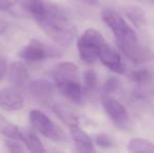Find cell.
I'll return each instance as SVG.
<instances>
[{"mask_svg": "<svg viewBox=\"0 0 154 153\" xmlns=\"http://www.w3.org/2000/svg\"><path fill=\"white\" fill-rule=\"evenodd\" d=\"M24 8L42 31L57 44L65 47L72 44L77 29L62 8L46 0H31Z\"/></svg>", "mask_w": 154, "mask_h": 153, "instance_id": "obj_1", "label": "cell"}, {"mask_svg": "<svg viewBox=\"0 0 154 153\" xmlns=\"http://www.w3.org/2000/svg\"><path fill=\"white\" fill-rule=\"evenodd\" d=\"M101 18L111 29L119 49L133 63H142L147 59V51L140 42L136 33L126 20L114 10L105 8Z\"/></svg>", "mask_w": 154, "mask_h": 153, "instance_id": "obj_2", "label": "cell"}, {"mask_svg": "<svg viewBox=\"0 0 154 153\" xmlns=\"http://www.w3.org/2000/svg\"><path fill=\"white\" fill-rule=\"evenodd\" d=\"M106 40L97 29H88L80 36L77 47L81 60L86 64H93L100 58V53Z\"/></svg>", "mask_w": 154, "mask_h": 153, "instance_id": "obj_3", "label": "cell"}, {"mask_svg": "<svg viewBox=\"0 0 154 153\" xmlns=\"http://www.w3.org/2000/svg\"><path fill=\"white\" fill-rule=\"evenodd\" d=\"M29 118L32 127L37 131H39L43 136L47 137L53 142L67 141V136L64 131L42 111L37 110V109L31 110Z\"/></svg>", "mask_w": 154, "mask_h": 153, "instance_id": "obj_4", "label": "cell"}, {"mask_svg": "<svg viewBox=\"0 0 154 153\" xmlns=\"http://www.w3.org/2000/svg\"><path fill=\"white\" fill-rule=\"evenodd\" d=\"M103 107L109 120L119 129H127L130 126V116L121 102L112 96L103 98Z\"/></svg>", "mask_w": 154, "mask_h": 153, "instance_id": "obj_5", "label": "cell"}, {"mask_svg": "<svg viewBox=\"0 0 154 153\" xmlns=\"http://www.w3.org/2000/svg\"><path fill=\"white\" fill-rule=\"evenodd\" d=\"M18 55L21 59L25 60V61L37 62L47 59V58L58 57V56H60V54L58 50L49 46H46L39 40L32 39L29 41L26 46H24L19 51Z\"/></svg>", "mask_w": 154, "mask_h": 153, "instance_id": "obj_6", "label": "cell"}, {"mask_svg": "<svg viewBox=\"0 0 154 153\" xmlns=\"http://www.w3.org/2000/svg\"><path fill=\"white\" fill-rule=\"evenodd\" d=\"M32 99L43 107H53L55 88L46 80H35L29 86Z\"/></svg>", "mask_w": 154, "mask_h": 153, "instance_id": "obj_7", "label": "cell"}, {"mask_svg": "<svg viewBox=\"0 0 154 153\" xmlns=\"http://www.w3.org/2000/svg\"><path fill=\"white\" fill-rule=\"evenodd\" d=\"M99 59L101 60L102 64H104L111 72L119 75H123L125 72L126 66L121 57V54L112 46H110L107 42L102 47Z\"/></svg>", "mask_w": 154, "mask_h": 153, "instance_id": "obj_8", "label": "cell"}, {"mask_svg": "<svg viewBox=\"0 0 154 153\" xmlns=\"http://www.w3.org/2000/svg\"><path fill=\"white\" fill-rule=\"evenodd\" d=\"M24 98L19 87H6L0 90V108L6 111H16L23 108Z\"/></svg>", "mask_w": 154, "mask_h": 153, "instance_id": "obj_9", "label": "cell"}, {"mask_svg": "<svg viewBox=\"0 0 154 153\" xmlns=\"http://www.w3.org/2000/svg\"><path fill=\"white\" fill-rule=\"evenodd\" d=\"M131 79L137 86V93L146 96L152 91L154 86V74L149 68H140L132 72Z\"/></svg>", "mask_w": 154, "mask_h": 153, "instance_id": "obj_10", "label": "cell"}, {"mask_svg": "<svg viewBox=\"0 0 154 153\" xmlns=\"http://www.w3.org/2000/svg\"><path fill=\"white\" fill-rule=\"evenodd\" d=\"M53 78L57 86L69 81L79 80V68L72 62H62L55 67Z\"/></svg>", "mask_w": 154, "mask_h": 153, "instance_id": "obj_11", "label": "cell"}, {"mask_svg": "<svg viewBox=\"0 0 154 153\" xmlns=\"http://www.w3.org/2000/svg\"><path fill=\"white\" fill-rule=\"evenodd\" d=\"M70 135L75 143V149L79 152H94V143L91 137L79 126L71 127Z\"/></svg>", "mask_w": 154, "mask_h": 153, "instance_id": "obj_12", "label": "cell"}, {"mask_svg": "<svg viewBox=\"0 0 154 153\" xmlns=\"http://www.w3.org/2000/svg\"><path fill=\"white\" fill-rule=\"evenodd\" d=\"M59 91L61 92L63 96L72 103H81L82 98H83V87L79 80L75 81L66 82L61 85L57 86Z\"/></svg>", "mask_w": 154, "mask_h": 153, "instance_id": "obj_13", "label": "cell"}, {"mask_svg": "<svg viewBox=\"0 0 154 153\" xmlns=\"http://www.w3.org/2000/svg\"><path fill=\"white\" fill-rule=\"evenodd\" d=\"M53 110L55 115L69 128L79 126V116L67 105L61 104V103H56V104L53 105Z\"/></svg>", "mask_w": 154, "mask_h": 153, "instance_id": "obj_14", "label": "cell"}, {"mask_svg": "<svg viewBox=\"0 0 154 153\" xmlns=\"http://www.w3.org/2000/svg\"><path fill=\"white\" fill-rule=\"evenodd\" d=\"M8 78L14 86L22 87L29 81V72L21 62H14L11 65Z\"/></svg>", "mask_w": 154, "mask_h": 153, "instance_id": "obj_15", "label": "cell"}, {"mask_svg": "<svg viewBox=\"0 0 154 153\" xmlns=\"http://www.w3.org/2000/svg\"><path fill=\"white\" fill-rule=\"evenodd\" d=\"M126 15L130 22L136 29H143L147 25V16L144 8L138 5H131L126 8Z\"/></svg>", "mask_w": 154, "mask_h": 153, "instance_id": "obj_16", "label": "cell"}, {"mask_svg": "<svg viewBox=\"0 0 154 153\" xmlns=\"http://www.w3.org/2000/svg\"><path fill=\"white\" fill-rule=\"evenodd\" d=\"M127 149L132 153H154V144L142 137H133L128 142Z\"/></svg>", "mask_w": 154, "mask_h": 153, "instance_id": "obj_17", "label": "cell"}, {"mask_svg": "<svg viewBox=\"0 0 154 153\" xmlns=\"http://www.w3.org/2000/svg\"><path fill=\"white\" fill-rule=\"evenodd\" d=\"M0 134L4 135L10 139L18 141V139H21L22 131L19 129L17 125L0 115Z\"/></svg>", "mask_w": 154, "mask_h": 153, "instance_id": "obj_18", "label": "cell"}, {"mask_svg": "<svg viewBox=\"0 0 154 153\" xmlns=\"http://www.w3.org/2000/svg\"><path fill=\"white\" fill-rule=\"evenodd\" d=\"M21 141L24 143V145L26 146L29 151L35 153L45 152V149L43 147L41 141L39 139V137L35 133H32V131L23 130L22 135H21Z\"/></svg>", "mask_w": 154, "mask_h": 153, "instance_id": "obj_19", "label": "cell"}, {"mask_svg": "<svg viewBox=\"0 0 154 153\" xmlns=\"http://www.w3.org/2000/svg\"><path fill=\"white\" fill-rule=\"evenodd\" d=\"M97 88V77L94 70L87 69L83 74V93L90 98L95 93Z\"/></svg>", "mask_w": 154, "mask_h": 153, "instance_id": "obj_20", "label": "cell"}, {"mask_svg": "<svg viewBox=\"0 0 154 153\" xmlns=\"http://www.w3.org/2000/svg\"><path fill=\"white\" fill-rule=\"evenodd\" d=\"M120 87H121V82L119 81V79H116L114 77L108 78L103 86V98L112 96L114 93L118 92Z\"/></svg>", "mask_w": 154, "mask_h": 153, "instance_id": "obj_21", "label": "cell"}, {"mask_svg": "<svg viewBox=\"0 0 154 153\" xmlns=\"http://www.w3.org/2000/svg\"><path fill=\"white\" fill-rule=\"evenodd\" d=\"M94 144L101 148H111L116 146V139L107 133H99L94 136Z\"/></svg>", "mask_w": 154, "mask_h": 153, "instance_id": "obj_22", "label": "cell"}, {"mask_svg": "<svg viewBox=\"0 0 154 153\" xmlns=\"http://www.w3.org/2000/svg\"><path fill=\"white\" fill-rule=\"evenodd\" d=\"M5 147H6V149H8V151H10V152L17 153V152L24 151V149L21 147V145H19L18 143H16L15 139H11V141L5 142Z\"/></svg>", "mask_w": 154, "mask_h": 153, "instance_id": "obj_23", "label": "cell"}, {"mask_svg": "<svg viewBox=\"0 0 154 153\" xmlns=\"http://www.w3.org/2000/svg\"><path fill=\"white\" fill-rule=\"evenodd\" d=\"M15 0H0V10L8 11L14 5Z\"/></svg>", "mask_w": 154, "mask_h": 153, "instance_id": "obj_24", "label": "cell"}, {"mask_svg": "<svg viewBox=\"0 0 154 153\" xmlns=\"http://www.w3.org/2000/svg\"><path fill=\"white\" fill-rule=\"evenodd\" d=\"M6 72V61L3 58H0V79L5 75Z\"/></svg>", "mask_w": 154, "mask_h": 153, "instance_id": "obj_25", "label": "cell"}, {"mask_svg": "<svg viewBox=\"0 0 154 153\" xmlns=\"http://www.w3.org/2000/svg\"><path fill=\"white\" fill-rule=\"evenodd\" d=\"M8 29V24L5 21L0 19V35H4Z\"/></svg>", "mask_w": 154, "mask_h": 153, "instance_id": "obj_26", "label": "cell"}, {"mask_svg": "<svg viewBox=\"0 0 154 153\" xmlns=\"http://www.w3.org/2000/svg\"><path fill=\"white\" fill-rule=\"evenodd\" d=\"M80 1H82L85 4H88V5H97L99 3V0H80Z\"/></svg>", "mask_w": 154, "mask_h": 153, "instance_id": "obj_27", "label": "cell"}]
</instances>
